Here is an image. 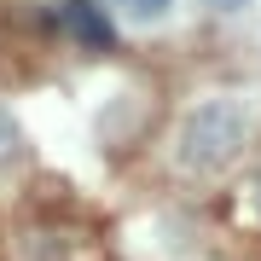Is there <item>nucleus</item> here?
<instances>
[{
  "label": "nucleus",
  "instance_id": "nucleus-1",
  "mask_svg": "<svg viewBox=\"0 0 261 261\" xmlns=\"http://www.w3.org/2000/svg\"><path fill=\"white\" fill-rule=\"evenodd\" d=\"M244 134H250V111H244L238 99L215 93L203 105H192L186 122H180V168H197V174H215V168H226L238 157Z\"/></svg>",
  "mask_w": 261,
  "mask_h": 261
},
{
  "label": "nucleus",
  "instance_id": "nucleus-2",
  "mask_svg": "<svg viewBox=\"0 0 261 261\" xmlns=\"http://www.w3.org/2000/svg\"><path fill=\"white\" fill-rule=\"evenodd\" d=\"M64 23L75 29V41H82V47H93V53L111 47V18H105L99 0H70V6H64Z\"/></svg>",
  "mask_w": 261,
  "mask_h": 261
},
{
  "label": "nucleus",
  "instance_id": "nucleus-3",
  "mask_svg": "<svg viewBox=\"0 0 261 261\" xmlns=\"http://www.w3.org/2000/svg\"><path fill=\"white\" fill-rule=\"evenodd\" d=\"M111 6L122 12V18H140V23H157V18H168V6H174V0H111Z\"/></svg>",
  "mask_w": 261,
  "mask_h": 261
},
{
  "label": "nucleus",
  "instance_id": "nucleus-4",
  "mask_svg": "<svg viewBox=\"0 0 261 261\" xmlns=\"http://www.w3.org/2000/svg\"><path fill=\"white\" fill-rule=\"evenodd\" d=\"M18 145H23V134H18V122H12V116H0V168H6L12 157H18Z\"/></svg>",
  "mask_w": 261,
  "mask_h": 261
},
{
  "label": "nucleus",
  "instance_id": "nucleus-5",
  "mask_svg": "<svg viewBox=\"0 0 261 261\" xmlns=\"http://www.w3.org/2000/svg\"><path fill=\"white\" fill-rule=\"evenodd\" d=\"M203 6H209V12H221V18H226V12H244V0H203Z\"/></svg>",
  "mask_w": 261,
  "mask_h": 261
},
{
  "label": "nucleus",
  "instance_id": "nucleus-6",
  "mask_svg": "<svg viewBox=\"0 0 261 261\" xmlns=\"http://www.w3.org/2000/svg\"><path fill=\"white\" fill-rule=\"evenodd\" d=\"M255 192H261V180H255Z\"/></svg>",
  "mask_w": 261,
  "mask_h": 261
}]
</instances>
